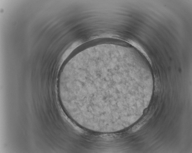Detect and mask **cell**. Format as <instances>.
I'll list each match as a JSON object with an SVG mask.
<instances>
[{"label": "cell", "mask_w": 192, "mask_h": 153, "mask_svg": "<svg viewBox=\"0 0 192 153\" xmlns=\"http://www.w3.org/2000/svg\"><path fill=\"white\" fill-rule=\"evenodd\" d=\"M61 95L69 113L95 118L109 115L115 82V58L95 52L67 61L60 77Z\"/></svg>", "instance_id": "cell-1"}]
</instances>
